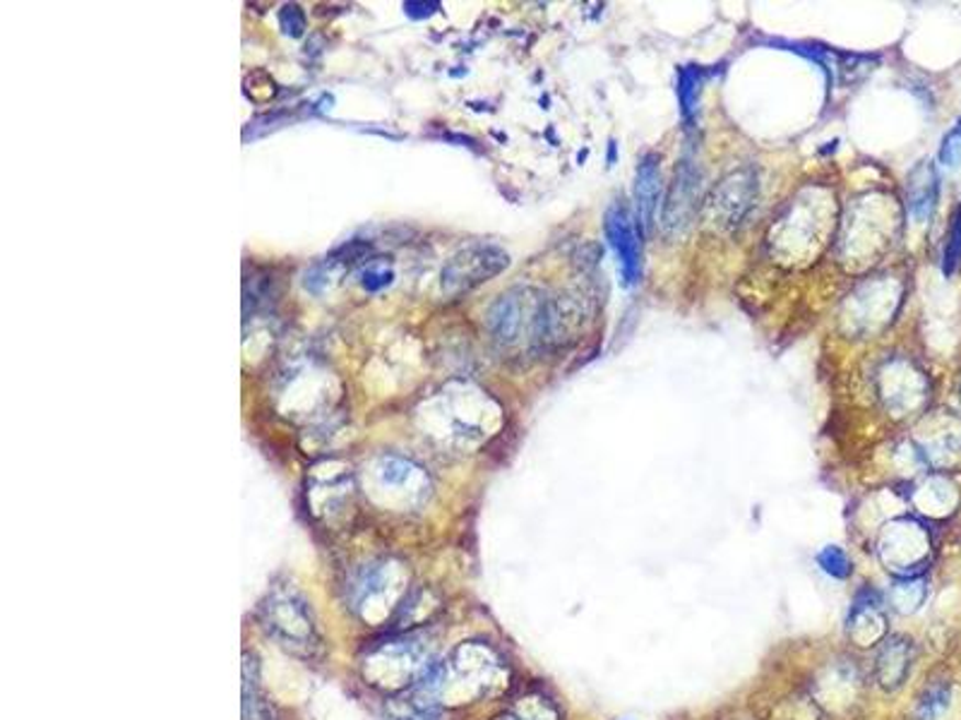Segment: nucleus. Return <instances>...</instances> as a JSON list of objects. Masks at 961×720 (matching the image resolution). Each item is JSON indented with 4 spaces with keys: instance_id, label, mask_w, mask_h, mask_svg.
Listing matches in <instances>:
<instances>
[{
    "instance_id": "obj_1",
    "label": "nucleus",
    "mask_w": 961,
    "mask_h": 720,
    "mask_svg": "<svg viewBox=\"0 0 961 720\" xmlns=\"http://www.w3.org/2000/svg\"><path fill=\"white\" fill-rule=\"evenodd\" d=\"M260 622L265 632L272 637L281 649L299 655V659L311 661L320 655V634L315 627V617L311 603L297 586L277 584L267 590L260 608Z\"/></svg>"
},
{
    "instance_id": "obj_2",
    "label": "nucleus",
    "mask_w": 961,
    "mask_h": 720,
    "mask_svg": "<svg viewBox=\"0 0 961 720\" xmlns=\"http://www.w3.org/2000/svg\"><path fill=\"white\" fill-rule=\"evenodd\" d=\"M404 582L406 576L402 572V564L390 560L366 564L349 586V606L356 615L378 620L390 610H400V600H404L406 588Z\"/></svg>"
},
{
    "instance_id": "obj_3",
    "label": "nucleus",
    "mask_w": 961,
    "mask_h": 720,
    "mask_svg": "<svg viewBox=\"0 0 961 720\" xmlns=\"http://www.w3.org/2000/svg\"><path fill=\"white\" fill-rule=\"evenodd\" d=\"M428 663L426 646L406 637L388 641L370 653L364 663V675L370 679V685L382 689H409Z\"/></svg>"
},
{
    "instance_id": "obj_4",
    "label": "nucleus",
    "mask_w": 961,
    "mask_h": 720,
    "mask_svg": "<svg viewBox=\"0 0 961 720\" xmlns=\"http://www.w3.org/2000/svg\"><path fill=\"white\" fill-rule=\"evenodd\" d=\"M544 299L527 289L507 291L493 303L489 313V329L500 344H517L522 337L538 344Z\"/></svg>"
},
{
    "instance_id": "obj_5",
    "label": "nucleus",
    "mask_w": 961,
    "mask_h": 720,
    "mask_svg": "<svg viewBox=\"0 0 961 720\" xmlns=\"http://www.w3.org/2000/svg\"><path fill=\"white\" fill-rule=\"evenodd\" d=\"M510 265L505 250L495 246H471L457 252L443 269V289L447 293H465L498 277Z\"/></svg>"
},
{
    "instance_id": "obj_6",
    "label": "nucleus",
    "mask_w": 961,
    "mask_h": 720,
    "mask_svg": "<svg viewBox=\"0 0 961 720\" xmlns=\"http://www.w3.org/2000/svg\"><path fill=\"white\" fill-rule=\"evenodd\" d=\"M604 228L611 248L618 257L623 281L627 286H633L642 274V226H639L637 216L627 210V204L615 202L606 212Z\"/></svg>"
},
{
    "instance_id": "obj_7",
    "label": "nucleus",
    "mask_w": 961,
    "mask_h": 720,
    "mask_svg": "<svg viewBox=\"0 0 961 720\" xmlns=\"http://www.w3.org/2000/svg\"><path fill=\"white\" fill-rule=\"evenodd\" d=\"M700 180L702 173L692 157H683L675 166L673 183L669 190V198L663 204V230L669 236H681L690 226L692 216L697 212L700 202Z\"/></svg>"
},
{
    "instance_id": "obj_8",
    "label": "nucleus",
    "mask_w": 961,
    "mask_h": 720,
    "mask_svg": "<svg viewBox=\"0 0 961 720\" xmlns=\"http://www.w3.org/2000/svg\"><path fill=\"white\" fill-rule=\"evenodd\" d=\"M755 198H758V178L750 169L726 176L714 188V195L709 200L714 222L722 226H738L750 212Z\"/></svg>"
},
{
    "instance_id": "obj_9",
    "label": "nucleus",
    "mask_w": 961,
    "mask_h": 720,
    "mask_svg": "<svg viewBox=\"0 0 961 720\" xmlns=\"http://www.w3.org/2000/svg\"><path fill=\"white\" fill-rule=\"evenodd\" d=\"M373 471L380 491H388V497H400V503L404 499V505H421L431 493L428 475L409 459L380 457Z\"/></svg>"
},
{
    "instance_id": "obj_10",
    "label": "nucleus",
    "mask_w": 961,
    "mask_h": 720,
    "mask_svg": "<svg viewBox=\"0 0 961 720\" xmlns=\"http://www.w3.org/2000/svg\"><path fill=\"white\" fill-rule=\"evenodd\" d=\"M914 665V644L906 637H887L878 651V683L882 689H899Z\"/></svg>"
},
{
    "instance_id": "obj_11",
    "label": "nucleus",
    "mask_w": 961,
    "mask_h": 720,
    "mask_svg": "<svg viewBox=\"0 0 961 720\" xmlns=\"http://www.w3.org/2000/svg\"><path fill=\"white\" fill-rule=\"evenodd\" d=\"M849 634L861 646H868L884 634V612H882V596L875 588H865L856 596L851 612H849Z\"/></svg>"
},
{
    "instance_id": "obj_12",
    "label": "nucleus",
    "mask_w": 961,
    "mask_h": 720,
    "mask_svg": "<svg viewBox=\"0 0 961 720\" xmlns=\"http://www.w3.org/2000/svg\"><path fill=\"white\" fill-rule=\"evenodd\" d=\"M659 192H661V171L657 154H645L637 166L635 180V204H637V222L645 230L653 226L659 210Z\"/></svg>"
},
{
    "instance_id": "obj_13",
    "label": "nucleus",
    "mask_w": 961,
    "mask_h": 720,
    "mask_svg": "<svg viewBox=\"0 0 961 720\" xmlns=\"http://www.w3.org/2000/svg\"><path fill=\"white\" fill-rule=\"evenodd\" d=\"M452 673L459 679H467L469 685H491V679L500 671L498 655L481 644H467L459 646L452 655Z\"/></svg>"
},
{
    "instance_id": "obj_14",
    "label": "nucleus",
    "mask_w": 961,
    "mask_h": 720,
    "mask_svg": "<svg viewBox=\"0 0 961 720\" xmlns=\"http://www.w3.org/2000/svg\"><path fill=\"white\" fill-rule=\"evenodd\" d=\"M935 200H938V176H935L932 166H920L914 171L912 183H908V207L916 218L930 216Z\"/></svg>"
},
{
    "instance_id": "obj_15",
    "label": "nucleus",
    "mask_w": 961,
    "mask_h": 720,
    "mask_svg": "<svg viewBox=\"0 0 961 720\" xmlns=\"http://www.w3.org/2000/svg\"><path fill=\"white\" fill-rule=\"evenodd\" d=\"M243 720H272V706L258 685L253 661L243 665Z\"/></svg>"
},
{
    "instance_id": "obj_16",
    "label": "nucleus",
    "mask_w": 961,
    "mask_h": 720,
    "mask_svg": "<svg viewBox=\"0 0 961 720\" xmlns=\"http://www.w3.org/2000/svg\"><path fill=\"white\" fill-rule=\"evenodd\" d=\"M890 606L902 612V615H912L916 610H920L923 603L928 598V586L923 582L920 576H908V578H899L892 588H890Z\"/></svg>"
},
{
    "instance_id": "obj_17",
    "label": "nucleus",
    "mask_w": 961,
    "mask_h": 720,
    "mask_svg": "<svg viewBox=\"0 0 961 720\" xmlns=\"http://www.w3.org/2000/svg\"><path fill=\"white\" fill-rule=\"evenodd\" d=\"M702 82H704V70L697 66H685L681 68V72H678V99H681V111L685 121L695 119Z\"/></svg>"
},
{
    "instance_id": "obj_18",
    "label": "nucleus",
    "mask_w": 961,
    "mask_h": 720,
    "mask_svg": "<svg viewBox=\"0 0 961 720\" xmlns=\"http://www.w3.org/2000/svg\"><path fill=\"white\" fill-rule=\"evenodd\" d=\"M817 564H819V570L829 574L831 578H849L853 572L849 555H846L839 545H825L823 550H819Z\"/></svg>"
},
{
    "instance_id": "obj_19",
    "label": "nucleus",
    "mask_w": 961,
    "mask_h": 720,
    "mask_svg": "<svg viewBox=\"0 0 961 720\" xmlns=\"http://www.w3.org/2000/svg\"><path fill=\"white\" fill-rule=\"evenodd\" d=\"M961 267V204L957 207L954 216H952V228H950V238H947L945 246V260H942V269L947 277H952L959 272Z\"/></svg>"
},
{
    "instance_id": "obj_20",
    "label": "nucleus",
    "mask_w": 961,
    "mask_h": 720,
    "mask_svg": "<svg viewBox=\"0 0 961 720\" xmlns=\"http://www.w3.org/2000/svg\"><path fill=\"white\" fill-rule=\"evenodd\" d=\"M947 706H950V689L932 687L926 691V697L920 701V718L923 720L940 718L947 711Z\"/></svg>"
},
{
    "instance_id": "obj_21",
    "label": "nucleus",
    "mask_w": 961,
    "mask_h": 720,
    "mask_svg": "<svg viewBox=\"0 0 961 720\" xmlns=\"http://www.w3.org/2000/svg\"><path fill=\"white\" fill-rule=\"evenodd\" d=\"M281 24H284V30H287L289 34L299 36V34L303 32V27H305L303 12H301L297 5H287L284 12H281Z\"/></svg>"
}]
</instances>
